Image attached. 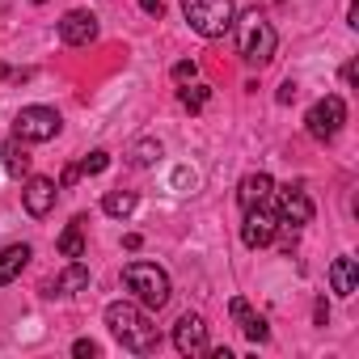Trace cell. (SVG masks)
Returning <instances> with one entry per match:
<instances>
[{
  "mask_svg": "<svg viewBox=\"0 0 359 359\" xmlns=\"http://www.w3.org/2000/svg\"><path fill=\"white\" fill-rule=\"evenodd\" d=\"M106 325H110V334L123 342V351H131V355H152V351L161 346V330H156L152 317H148L140 304H131V300L106 304Z\"/></svg>",
  "mask_w": 359,
  "mask_h": 359,
  "instance_id": "obj_1",
  "label": "cell"
},
{
  "mask_svg": "<svg viewBox=\"0 0 359 359\" xmlns=\"http://www.w3.org/2000/svg\"><path fill=\"white\" fill-rule=\"evenodd\" d=\"M233 26H237V47H241V60H245L250 68H266V64L275 60V47H279L275 26H271L258 9H254V13H245V18H237Z\"/></svg>",
  "mask_w": 359,
  "mask_h": 359,
  "instance_id": "obj_2",
  "label": "cell"
},
{
  "mask_svg": "<svg viewBox=\"0 0 359 359\" xmlns=\"http://www.w3.org/2000/svg\"><path fill=\"white\" fill-rule=\"evenodd\" d=\"M123 283H127V292H135V300H140L144 309H165L169 296H173L169 275H165L156 262H127V266H123Z\"/></svg>",
  "mask_w": 359,
  "mask_h": 359,
  "instance_id": "obj_3",
  "label": "cell"
},
{
  "mask_svg": "<svg viewBox=\"0 0 359 359\" xmlns=\"http://www.w3.org/2000/svg\"><path fill=\"white\" fill-rule=\"evenodd\" d=\"M182 13L199 39H224L237 22L233 0H182Z\"/></svg>",
  "mask_w": 359,
  "mask_h": 359,
  "instance_id": "obj_4",
  "label": "cell"
},
{
  "mask_svg": "<svg viewBox=\"0 0 359 359\" xmlns=\"http://www.w3.org/2000/svg\"><path fill=\"white\" fill-rule=\"evenodd\" d=\"M60 131H64V118L51 106H22L18 118H13V135L26 140V144H47Z\"/></svg>",
  "mask_w": 359,
  "mask_h": 359,
  "instance_id": "obj_5",
  "label": "cell"
},
{
  "mask_svg": "<svg viewBox=\"0 0 359 359\" xmlns=\"http://www.w3.org/2000/svg\"><path fill=\"white\" fill-rule=\"evenodd\" d=\"M342 123H346V102L338 97V93H330V97H321L309 114H304V127H309V135L313 140H321V144H330L338 131H342Z\"/></svg>",
  "mask_w": 359,
  "mask_h": 359,
  "instance_id": "obj_6",
  "label": "cell"
},
{
  "mask_svg": "<svg viewBox=\"0 0 359 359\" xmlns=\"http://www.w3.org/2000/svg\"><path fill=\"white\" fill-rule=\"evenodd\" d=\"M275 233H279V212H275L271 203H254V208H245L241 241H245L250 250H266V245L275 241Z\"/></svg>",
  "mask_w": 359,
  "mask_h": 359,
  "instance_id": "obj_7",
  "label": "cell"
},
{
  "mask_svg": "<svg viewBox=\"0 0 359 359\" xmlns=\"http://www.w3.org/2000/svg\"><path fill=\"white\" fill-rule=\"evenodd\" d=\"M173 346H177V355H187V359L208 355V321L199 313H182L177 325H173Z\"/></svg>",
  "mask_w": 359,
  "mask_h": 359,
  "instance_id": "obj_8",
  "label": "cell"
},
{
  "mask_svg": "<svg viewBox=\"0 0 359 359\" xmlns=\"http://www.w3.org/2000/svg\"><path fill=\"white\" fill-rule=\"evenodd\" d=\"M275 212H279V224H287V229H304V224H313V199H309L300 187H283V191H275Z\"/></svg>",
  "mask_w": 359,
  "mask_h": 359,
  "instance_id": "obj_9",
  "label": "cell"
},
{
  "mask_svg": "<svg viewBox=\"0 0 359 359\" xmlns=\"http://www.w3.org/2000/svg\"><path fill=\"white\" fill-rule=\"evenodd\" d=\"M60 39H64L68 47H89V43L97 39V18H93L89 9H72V13H64V22H60Z\"/></svg>",
  "mask_w": 359,
  "mask_h": 359,
  "instance_id": "obj_10",
  "label": "cell"
},
{
  "mask_svg": "<svg viewBox=\"0 0 359 359\" xmlns=\"http://www.w3.org/2000/svg\"><path fill=\"white\" fill-rule=\"evenodd\" d=\"M55 195H60V187L51 182V177H26V191H22V203H26V212L34 216V220H43L51 208H55Z\"/></svg>",
  "mask_w": 359,
  "mask_h": 359,
  "instance_id": "obj_11",
  "label": "cell"
},
{
  "mask_svg": "<svg viewBox=\"0 0 359 359\" xmlns=\"http://www.w3.org/2000/svg\"><path fill=\"white\" fill-rule=\"evenodd\" d=\"M271 195H275V177H271V173H245V177H241V187H237V203H241V212L254 208V203H271Z\"/></svg>",
  "mask_w": 359,
  "mask_h": 359,
  "instance_id": "obj_12",
  "label": "cell"
},
{
  "mask_svg": "<svg viewBox=\"0 0 359 359\" xmlns=\"http://www.w3.org/2000/svg\"><path fill=\"white\" fill-rule=\"evenodd\" d=\"M89 287V266L76 258L72 266H64L51 283H47V296H76V292H85Z\"/></svg>",
  "mask_w": 359,
  "mask_h": 359,
  "instance_id": "obj_13",
  "label": "cell"
},
{
  "mask_svg": "<svg viewBox=\"0 0 359 359\" xmlns=\"http://www.w3.org/2000/svg\"><path fill=\"white\" fill-rule=\"evenodd\" d=\"M229 313H233V321L245 330V338H250V342H266V338H271L266 321H262V317H258V313L241 300V296H233V300H229Z\"/></svg>",
  "mask_w": 359,
  "mask_h": 359,
  "instance_id": "obj_14",
  "label": "cell"
},
{
  "mask_svg": "<svg viewBox=\"0 0 359 359\" xmlns=\"http://www.w3.org/2000/svg\"><path fill=\"white\" fill-rule=\"evenodd\" d=\"M359 287V271H355V258L351 254H338L330 262V292L334 296H351Z\"/></svg>",
  "mask_w": 359,
  "mask_h": 359,
  "instance_id": "obj_15",
  "label": "cell"
},
{
  "mask_svg": "<svg viewBox=\"0 0 359 359\" xmlns=\"http://www.w3.org/2000/svg\"><path fill=\"white\" fill-rule=\"evenodd\" d=\"M26 262H30V245H5L0 250V287L13 283L26 271Z\"/></svg>",
  "mask_w": 359,
  "mask_h": 359,
  "instance_id": "obj_16",
  "label": "cell"
},
{
  "mask_svg": "<svg viewBox=\"0 0 359 359\" xmlns=\"http://www.w3.org/2000/svg\"><path fill=\"white\" fill-rule=\"evenodd\" d=\"M0 156H5L9 177H26V173H30V152H26V140L9 135V140H5V148H0Z\"/></svg>",
  "mask_w": 359,
  "mask_h": 359,
  "instance_id": "obj_17",
  "label": "cell"
},
{
  "mask_svg": "<svg viewBox=\"0 0 359 359\" xmlns=\"http://www.w3.org/2000/svg\"><path fill=\"white\" fill-rule=\"evenodd\" d=\"M55 245H60V254H64V258H72V262H76V258H85V216H76V220L60 233V241H55Z\"/></svg>",
  "mask_w": 359,
  "mask_h": 359,
  "instance_id": "obj_18",
  "label": "cell"
},
{
  "mask_svg": "<svg viewBox=\"0 0 359 359\" xmlns=\"http://www.w3.org/2000/svg\"><path fill=\"white\" fill-rule=\"evenodd\" d=\"M135 203H140V199H135V191H110V195L102 199V212H106V216H114V220H127V216L135 212Z\"/></svg>",
  "mask_w": 359,
  "mask_h": 359,
  "instance_id": "obj_19",
  "label": "cell"
},
{
  "mask_svg": "<svg viewBox=\"0 0 359 359\" xmlns=\"http://www.w3.org/2000/svg\"><path fill=\"white\" fill-rule=\"evenodd\" d=\"M156 156H161V140H152V135H148V140H140V144H131V152H127V161H131L135 169L152 165Z\"/></svg>",
  "mask_w": 359,
  "mask_h": 359,
  "instance_id": "obj_20",
  "label": "cell"
},
{
  "mask_svg": "<svg viewBox=\"0 0 359 359\" xmlns=\"http://www.w3.org/2000/svg\"><path fill=\"white\" fill-rule=\"evenodd\" d=\"M177 97H182V106H187L191 114H199V110L208 106V97H212V89H208V85H195V81H191V89H182V93H177Z\"/></svg>",
  "mask_w": 359,
  "mask_h": 359,
  "instance_id": "obj_21",
  "label": "cell"
},
{
  "mask_svg": "<svg viewBox=\"0 0 359 359\" xmlns=\"http://www.w3.org/2000/svg\"><path fill=\"white\" fill-rule=\"evenodd\" d=\"M106 165H110V152H106V148H93V152L81 161V173H89V177H93V173H102Z\"/></svg>",
  "mask_w": 359,
  "mask_h": 359,
  "instance_id": "obj_22",
  "label": "cell"
},
{
  "mask_svg": "<svg viewBox=\"0 0 359 359\" xmlns=\"http://www.w3.org/2000/svg\"><path fill=\"white\" fill-rule=\"evenodd\" d=\"M169 76H173L177 85H191V81L199 76V64H195V60H182V64H173V72H169Z\"/></svg>",
  "mask_w": 359,
  "mask_h": 359,
  "instance_id": "obj_23",
  "label": "cell"
},
{
  "mask_svg": "<svg viewBox=\"0 0 359 359\" xmlns=\"http://www.w3.org/2000/svg\"><path fill=\"white\" fill-rule=\"evenodd\" d=\"M72 355H76V359H93V355H102V346H97L93 338H76V342H72Z\"/></svg>",
  "mask_w": 359,
  "mask_h": 359,
  "instance_id": "obj_24",
  "label": "cell"
},
{
  "mask_svg": "<svg viewBox=\"0 0 359 359\" xmlns=\"http://www.w3.org/2000/svg\"><path fill=\"white\" fill-rule=\"evenodd\" d=\"M140 9H144L148 18H161V13H165V0H140Z\"/></svg>",
  "mask_w": 359,
  "mask_h": 359,
  "instance_id": "obj_25",
  "label": "cell"
},
{
  "mask_svg": "<svg viewBox=\"0 0 359 359\" xmlns=\"http://www.w3.org/2000/svg\"><path fill=\"white\" fill-rule=\"evenodd\" d=\"M76 182H81V165H68L64 177H60V187H76Z\"/></svg>",
  "mask_w": 359,
  "mask_h": 359,
  "instance_id": "obj_26",
  "label": "cell"
},
{
  "mask_svg": "<svg viewBox=\"0 0 359 359\" xmlns=\"http://www.w3.org/2000/svg\"><path fill=\"white\" fill-rule=\"evenodd\" d=\"M275 97H279V102H283V106H287V102H292V97H296V85H292V81H283V85H279V93H275Z\"/></svg>",
  "mask_w": 359,
  "mask_h": 359,
  "instance_id": "obj_27",
  "label": "cell"
},
{
  "mask_svg": "<svg viewBox=\"0 0 359 359\" xmlns=\"http://www.w3.org/2000/svg\"><path fill=\"white\" fill-rule=\"evenodd\" d=\"M330 321V304L325 300H317V325H325Z\"/></svg>",
  "mask_w": 359,
  "mask_h": 359,
  "instance_id": "obj_28",
  "label": "cell"
},
{
  "mask_svg": "<svg viewBox=\"0 0 359 359\" xmlns=\"http://www.w3.org/2000/svg\"><path fill=\"white\" fill-rule=\"evenodd\" d=\"M30 5H47V0H30Z\"/></svg>",
  "mask_w": 359,
  "mask_h": 359,
  "instance_id": "obj_29",
  "label": "cell"
},
{
  "mask_svg": "<svg viewBox=\"0 0 359 359\" xmlns=\"http://www.w3.org/2000/svg\"><path fill=\"white\" fill-rule=\"evenodd\" d=\"M275 5H283V0H275Z\"/></svg>",
  "mask_w": 359,
  "mask_h": 359,
  "instance_id": "obj_30",
  "label": "cell"
}]
</instances>
